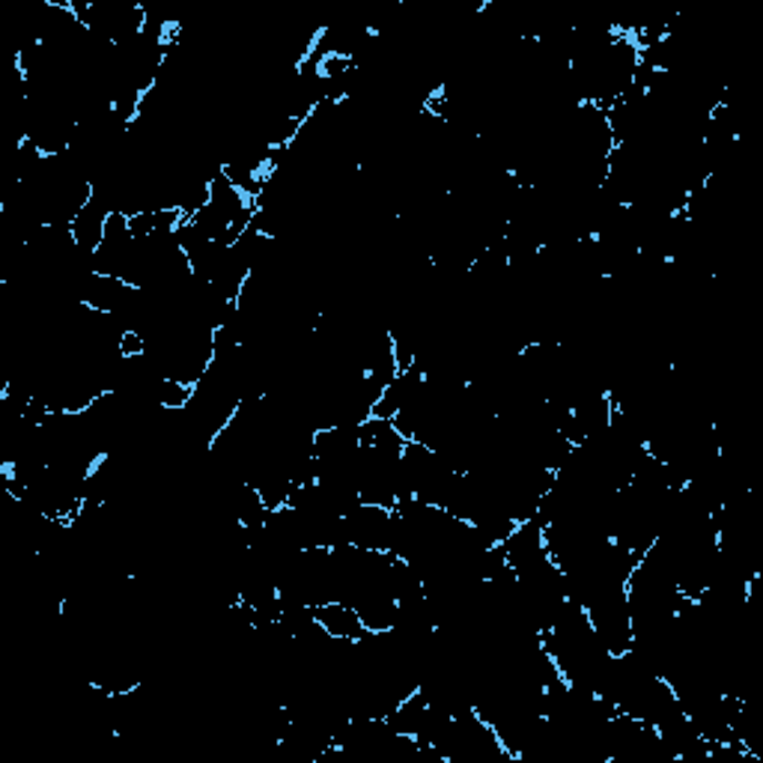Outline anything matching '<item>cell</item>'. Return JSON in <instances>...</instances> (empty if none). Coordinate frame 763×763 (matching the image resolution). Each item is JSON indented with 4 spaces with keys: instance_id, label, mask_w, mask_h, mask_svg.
<instances>
[{
    "instance_id": "6da1fadb",
    "label": "cell",
    "mask_w": 763,
    "mask_h": 763,
    "mask_svg": "<svg viewBox=\"0 0 763 763\" xmlns=\"http://www.w3.org/2000/svg\"><path fill=\"white\" fill-rule=\"evenodd\" d=\"M314 618L319 620V627H323V630L328 632L334 641H362V639H367V635H370V632L364 630V623H362V618H358V611H355L353 606L340 602V600H332V602H323V606H316Z\"/></svg>"
}]
</instances>
